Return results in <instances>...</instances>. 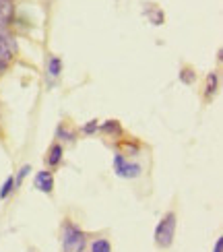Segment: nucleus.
<instances>
[{"label":"nucleus","mask_w":223,"mask_h":252,"mask_svg":"<svg viewBox=\"0 0 223 252\" xmlns=\"http://www.w3.org/2000/svg\"><path fill=\"white\" fill-rule=\"evenodd\" d=\"M13 50H15V41L10 39V35L2 29V25H0V60L8 62L13 58Z\"/></svg>","instance_id":"obj_4"},{"label":"nucleus","mask_w":223,"mask_h":252,"mask_svg":"<svg viewBox=\"0 0 223 252\" xmlns=\"http://www.w3.org/2000/svg\"><path fill=\"white\" fill-rule=\"evenodd\" d=\"M95 128H97V122H95V120H91V124H87V126H85V132H93Z\"/></svg>","instance_id":"obj_12"},{"label":"nucleus","mask_w":223,"mask_h":252,"mask_svg":"<svg viewBox=\"0 0 223 252\" xmlns=\"http://www.w3.org/2000/svg\"><path fill=\"white\" fill-rule=\"evenodd\" d=\"M4 70H6V62L0 60V72H4Z\"/></svg>","instance_id":"obj_14"},{"label":"nucleus","mask_w":223,"mask_h":252,"mask_svg":"<svg viewBox=\"0 0 223 252\" xmlns=\"http://www.w3.org/2000/svg\"><path fill=\"white\" fill-rule=\"evenodd\" d=\"M35 186L41 192H52V188H54V178H52L50 172H39L35 178Z\"/></svg>","instance_id":"obj_5"},{"label":"nucleus","mask_w":223,"mask_h":252,"mask_svg":"<svg viewBox=\"0 0 223 252\" xmlns=\"http://www.w3.org/2000/svg\"><path fill=\"white\" fill-rule=\"evenodd\" d=\"M60 157H62V147H60V145H54V147H52V151H50L48 163H50V165H56V163L60 161Z\"/></svg>","instance_id":"obj_7"},{"label":"nucleus","mask_w":223,"mask_h":252,"mask_svg":"<svg viewBox=\"0 0 223 252\" xmlns=\"http://www.w3.org/2000/svg\"><path fill=\"white\" fill-rule=\"evenodd\" d=\"M13 182H15V180H13V178H8V180L4 182V186H2V190H0V198H4V196H6L8 192H10V188H13Z\"/></svg>","instance_id":"obj_10"},{"label":"nucleus","mask_w":223,"mask_h":252,"mask_svg":"<svg viewBox=\"0 0 223 252\" xmlns=\"http://www.w3.org/2000/svg\"><path fill=\"white\" fill-rule=\"evenodd\" d=\"M174 234H176V215L174 213H167L161 223L157 225V232H155V242L157 246H163L167 248L169 244L174 242Z\"/></svg>","instance_id":"obj_1"},{"label":"nucleus","mask_w":223,"mask_h":252,"mask_svg":"<svg viewBox=\"0 0 223 252\" xmlns=\"http://www.w3.org/2000/svg\"><path fill=\"white\" fill-rule=\"evenodd\" d=\"M83 244H85L83 232L74 225L66 223L64 229H62V248H64V252H81Z\"/></svg>","instance_id":"obj_2"},{"label":"nucleus","mask_w":223,"mask_h":252,"mask_svg":"<svg viewBox=\"0 0 223 252\" xmlns=\"http://www.w3.org/2000/svg\"><path fill=\"white\" fill-rule=\"evenodd\" d=\"M114 167H116V174L122 176V178H136L141 174V165L139 163H126L122 155L114 157Z\"/></svg>","instance_id":"obj_3"},{"label":"nucleus","mask_w":223,"mask_h":252,"mask_svg":"<svg viewBox=\"0 0 223 252\" xmlns=\"http://www.w3.org/2000/svg\"><path fill=\"white\" fill-rule=\"evenodd\" d=\"M48 72L52 77H56L58 72H60V58H50L48 62Z\"/></svg>","instance_id":"obj_9"},{"label":"nucleus","mask_w":223,"mask_h":252,"mask_svg":"<svg viewBox=\"0 0 223 252\" xmlns=\"http://www.w3.org/2000/svg\"><path fill=\"white\" fill-rule=\"evenodd\" d=\"M93 252H112V246L108 240H95L93 242Z\"/></svg>","instance_id":"obj_8"},{"label":"nucleus","mask_w":223,"mask_h":252,"mask_svg":"<svg viewBox=\"0 0 223 252\" xmlns=\"http://www.w3.org/2000/svg\"><path fill=\"white\" fill-rule=\"evenodd\" d=\"M6 2H10V0H6Z\"/></svg>","instance_id":"obj_15"},{"label":"nucleus","mask_w":223,"mask_h":252,"mask_svg":"<svg viewBox=\"0 0 223 252\" xmlns=\"http://www.w3.org/2000/svg\"><path fill=\"white\" fill-rule=\"evenodd\" d=\"M29 170H31V167H29V165H25V167H23V170H21V172H19V176H17V180H15V184H21V180H23V178L27 176V172H29Z\"/></svg>","instance_id":"obj_11"},{"label":"nucleus","mask_w":223,"mask_h":252,"mask_svg":"<svg viewBox=\"0 0 223 252\" xmlns=\"http://www.w3.org/2000/svg\"><path fill=\"white\" fill-rule=\"evenodd\" d=\"M13 17V6L6 0H0V25H6Z\"/></svg>","instance_id":"obj_6"},{"label":"nucleus","mask_w":223,"mask_h":252,"mask_svg":"<svg viewBox=\"0 0 223 252\" xmlns=\"http://www.w3.org/2000/svg\"><path fill=\"white\" fill-rule=\"evenodd\" d=\"M215 252H221V238L217 240V244H215Z\"/></svg>","instance_id":"obj_13"}]
</instances>
